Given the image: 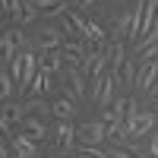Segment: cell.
<instances>
[{
    "label": "cell",
    "mask_w": 158,
    "mask_h": 158,
    "mask_svg": "<svg viewBox=\"0 0 158 158\" xmlns=\"http://www.w3.org/2000/svg\"><path fill=\"white\" fill-rule=\"evenodd\" d=\"M38 73H41V57H35L32 51H22V54L13 60V79H16L19 92H29Z\"/></svg>",
    "instance_id": "6da1fadb"
},
{
    "label": "cell",
    "mask_w": 158,
    "mask_h": 158,
    "mask_svg": "<svg viewBox=\"0 0 158 158\" xmlns=\"http://www.w3.org/2000/svg\"><path fill=\"white\" fill-rule=\"evenodd\" d=\"M76 139L82 146H101L108 139V123L104 120H85L82 127H76Z\"/></svg>",
    "instance_id": "7a4b0ae2"
},
{
    "label": "cell",
    "mask_w": 158,
    "mask_h": 158,
    "mask_svg": "<svg viewBox=\"0 0 158 158\" xmlns=\"http://www.w3.org/2000/svg\"><path fill=\"white\" fill-rule=\"evenodd\" d=\"M70 22L76 25V32H82V38L89 44H104V29L98 22H92V19H85V16H79L76 10H70Z\"/></svg>",
    "instance_id": "3957f363"
},
{
    "label": "cell",
    "mask_w": 158,
    "mask_h": 158,
    "mask_svg": "<svg viewBox=\"0 0 158 158\" xmlns=\"http://www.w3.org/2000/svg\"><path fill=\"white\" fill-rule=\"evenodd\" d=\"M63 44H67V32H63V29L44 25V29L38 32V48H41V51H60Z\"/></svg>",
    "instance_id": "277c9868"
},
{
    "label": "cell",
    "mask_w": 158,
    "mask_h": 158,
    "mask_svg": "<svg viewBox=\"0 0 158 158\" xmlns=\"http://www.w3.org/2000/svg\"><path fill=\"white\" fill-rule=\"evenodd\" d=\"M73 139H76V127H73L70 120H60L57 130H54V149H57L60 155L73 152Z\"/></svg>",
    "instance_id": "5b68a950"
},
{
    "label": "cell",
    "mask_w": 158,
    "mask_h": 158,
    "mask_svg": "<svg viewBox=\"0 0 158 158\" xmlns=\"http://www.w3.org/2000/svg\"><path fill=\"white\" fill-rule=\"evenodd\" d=\"M104 54H108V63H111L108 73L120 79V70H123V63H127V48H123V41H108V44H104Z\"/></svg>",
    "instance_id": "8992f818"
},
{
    "label": "cell",
    "mask_w": 158,
    "mask_h": 158,
    "mask_svg": "<svg viewBox=\"0 0 158 158\" xmlns=\"http://www.w3.org/2000/svg\"><path fill=\"white\" fill-rule=\"evenodd\" d=\"M114 89H117V76H101L98 82H95V104L98 108H111V101H114Z\"/></svg>",
    "instance_id": "52a82bcc"
},
{
    "label": "cell",
    "mask_w": 158,
    "mask_h": 158,
    "mask_svg": "<svg viewBox=\"0 0 158 158\" xmlns=\"http://www.w3.org/2000/svg\"><path fill=\"white\" fill-rule=\"evenodd\" d=\"M63 95L79 101L85 95V79H82V70H76V67H67V89H63Z\"/></svg>",
    "instance_id": "ba28073f"
},
{
    "label": "cell",
    "mask_w": 158,
    "mask_h": 158,
    "mask_svg": "<svg viewBox=\"0 0 158 158\" xmlns=\"http://www.w3.org/2000/svg\"><path fill=\"white\" fill-rule=\"evenodd\" d=\"M152 127H155V114H136V117L127 120V130H130V139H133V142L142 139Z\"/></svg>",
    "instance_id": "9c48e42d"
},
{
    "label": "cell",
    "mask_w": 158,
    "mask_h": 158,
    "mask_svg": "<svg viewBox=\"0 0 158 158\" xmlns=\"http://www.w3.org/2000/svg\"><path fill=\"white\" fill-rule=\"evenodd\" d=\"M22 130H25L22 136H29L32 142H41V139L48 136V127H44L41 117H25V120H22Z\"/></svg>",
    "instance_id": "30bf717a"
},
{
    "label": "cell",
    "mask_w": 158,
    "mask_h": 158,
    "mask_svg": "<svg viewBox=\"0 0 158 158\" xmlns=\"http://www.w3.org/2000/svg\"><path fill=\"white\" fill-rule=\"evenodd\" d=\"M63 57H67V67L82 70V60H85V44H79V41H67V44H63Z\"/></svg>",
    "instance_id": "8fae6325"
},
{
    "label": "cell",
    "mask_w": 158,
    "mask_h": 158,
    "mask_svg": "<svg viewBox=\"0 0 158 158\" xmlns=\"http://www.w3.org/2000/svg\"><path fill=\"white\" fill-rule=\"evenodd\" d=\"M10 142H13V152H16V158H35V152H38V142H32L29 136H10Z\"/></svg>",
    "instance_id": "7c38bea8"
},
{
    "label": "cell",
    "mask_w": 158,
    "mask_h": 158,
    "mask_svg": "<svg viewBox=\"0 0 158 158\" xmlns=\"http://www.w3.org/2000/svg\"><path fill=\"white\" fill-rule=\"evenodd\" d=\"M130 32H133V10H123L114 22V41H127Z\"/></svg>",
    "instance_id": "4fadbf2b"
},
{
    "label": "cell",
    "mask_w": 158,
    "mask_h": 158,
    "mask_svg": "<svg viewBox=\"0 0 158 158\" xmlns=\"http://www.w3.org/2000/svg\"><path fill=\"white\" fill-rule=\"evenodd\" d=\"M155 79H158V60L142 63L139 73H136V85H139V89H152V85H155Z\"/></svg>",
    "instance_id": "5bb4252c"
},
{
    "label": "cell",
    "mask_w": 158,
    "mask_h": 158,
    "mask_svg": "<svg viewBox=\"0 0 158 158\" xmlns=\"http://www.w3.org/2000/svg\"><path fill=\"white\" fill-rule=\"evenodd\" d=\"M63 67H67L63 48H60V51H44V54H41V70H48V73H60Z\"/></svg>",
    "instance_id": "9a60e30c"
},
{
    "label": "cell",
    "mask_w": 158,
    "mask_h": 158,
    "mask_svg": "<svg viewBox=\"0 0 158 158\" xmlns=\"http://www.w3.org/2000/svg\"><path fill=\"white\" fill-rule=\"evenodd\" d=\"M51 108H54L57 120H73V114H76V101H73V98H67V95H60L54 104H51Z\"/></svg>",
    "instance_id": "2e32d148"
},
{
    "label": "cell",
    "mask_w": 158,
    "mask_h": 158,
    "mask_svg": "<svg viewBox=\"0 0 158 158\" xmlns=\"http://www.w3.org/2000/svg\"><path fill=\"white\" fill-rule=\"evenodd\" d=\"M16 35H13V29H6L3 32V38H0V48H3V63H13V60H16L19 54H16Z\"/></svg>",
    "instance_id": "e0dca14e"
},
{
    "label": "cell",
    "mask_w": 158,
    "mask_h": 158,
    "mask_svg": "<svg viewBox=\"0 0 158 158\" xmlns=\"http://www.w3.org/2000/svg\"><path fill=\"white\" fill-rule=\"evenodd\" d=\"M51 89H54V82H51V73H48V70H41V73L35 76V82H32V89H29V92H32V98H41L44 92H51Z\"/></svg>",
    "instance_id": "ac0fdd59"
},
{
    "label": "cell",
    "mask_w": 158,
    "mask_h": 158,
    "mask_svg": "<svg viewBox=\"0 0 158 158\" xmlns=\"http://www.w3.org/2000/svg\"><path fill=\"white\" fill-rule=\"evenodd\" d=\"M13 89H16V79H13V76H10V70L3 67V70H0V98H3V101H10Z\"/></svg>",
    "instance_id": "d6986e66"
},
{
    "label": "cell",
    "mask_w": 158,
    "mask_h": 158,
    "mask_svg": "<svg viewBox=\"0 0 158 158\" xmlns=\"http://www.w3.org/2000/svg\"><path fill=\"white\" fill-rule=\"evenodd\" d=\"M38 19V3H32V0H29V3H22V13H19V25H29V22H35Z\"/></svg>",
    "instance_id": "ffe728a7"
},
{
    "label": "cell",
    "mask_w": 158,
    "mask_h": 158,
    "mask_svg": "<svg viewBox=\"0 0 158 158\" xmlns=\"http://www.w3.org/2000/svg\"><path fill=\"white\" fill-rule=\"evenodd\" d=\"M25 108H29L35 117H44V114H54V108H51L48 101H41V98H32L29 104H25Z\"/></svg>",
    "instance_id": "44dd1931"
},
{
    "label": "cell",
    "mask_w": 158,
    "mask_h": 158,
    "mask_svg": "<svg viewBox=\"0 0 158 158\" xmlns=\"http://www.w3.org/2000/svg\"><path fill=\"white\" fill-rule=\"evenodd\" d=\"M0 3H3V16L19 19V13H22V3H25V0H0Z\"/></svg>",
    "instance_id": "7402d4cb"
},
{
    "label": "cell",
    "mask_w": 158,
    "mask_h": 158,
    "mask_svg": "<svg viewBox=\"0 0 158 158\" xmlns=\"http://www.w3.org/2000/svg\"><path fill=\"white\" fill-rule=\"evenodd\" d=\"M3 108L10 111V117H13V120H25V111H29V108H25V104H3Z\"/></svg>",
    "instance_id": "603a6c76"
},
{
    "label": "cell",
    "mask_w": 158,
    "mask_h": 158,
    "mask_svg": "<svg viewBox=\"0 0 158 158\" xmlns=\"http://www.w3.org/2000/svg\"><path fill=\"white\" fill-rule=\"evenodd\" d=\"M120 76H123V82H133V85H136V67H133V60H127V63H123Z\"/></svg>",
    "instance_id": "cb8c5ba5"
},
{
    "label": "cell",
    "mask_w": 158,
    "mask_h": 158,
    "mask_svg": "<svg viewBox=\"0 0 158 158\" xmlns=\"http://www.w3.org/2000/svg\"><path fill=\"white\" fill-rule=\"evenodd\" d=\"M108 158H136V155L130 152V149H120V146H111V149H108Z\"/></svg>",
    "instance_id": "d4e9b609"
},
{
    "label": "cell",
    "mask_w": 158,
    "mask_h": 158,
    "mask_svg": "<svg viewBox=\"0 0 158 158\" xmlns=\"http://www.w3.org/2000/svg\"><path fill=\"white\" fill-rule=\"evenodd\" d=\"M158 57V44H152V48H146V51H139V63H149V60H155Z\"/></svg>",
    "instance_id": "484cf974"
},
{
    "label": "cell",
    "mask_w": 158,
    "mask_h": 158,
    "mask_svg": "<svg viewBox=\"0 0 158 158\" xmlns=\"http://www.w3.org/2000/svg\"><path fill=\"white\" fill-rule=\"evenodd\" d=\"M0 130H3V133L10 136V130H13V117H10V111L3 108V114H0Z\"/></svg>",
    "instance_id": "4316f807"
},
{
    "label": "cell",
    "mask_w": 158,
    "mask_h": 158,
    "mask_svg": "<svg viewBox=\"0 0 158 158\" xmlns=\"http://www.w3.org/2000/svg\"><path fill=\"white\" fill-rule=\"evenodd\" d=\"M0 158H16V152H10V142L0 146Z\"/></svg>",
    "instance_id": "83f0119b"
},
{
    "label": "cell",
    "mask_w": 158,
    "mask_h": 158,
    "mask_svg": "<svg viewBox=\"0 0 158 158\" xmlns=\"http://www.w3.org/2000/svg\"><path fill=\"white\" fill-rule=\"evenodd\" d=\"M32 3H38V10H41V13H44L48 6H54V3H57V0H32Z\"/></svg>",
    "instance_id": "f1b7e54d"
},
{
    "label": "cell",
    "mask_w": 158,
    "mask_h": 158,
    "mask_svg": "<svg viewBox=\"0 0 158 158\" xmlns=\"http://www.w3.org/2000/svg\"><path fill=\"white\" fill-rule=\"evenodd\" d=\"M92 3H95V0H73V10H76V6H82V10H85V6H92Z\"/></svg>",
    "instance_id": "f546056e"
},
{
    "label": "cell",
    "mask_w": 158,
    "mask_h": 158,
    "mask_svg": "<svg viewBox=\"0 0 158 158\" xmlns=\"http://www.w3.org/2000/svg\"><path fill=\"white\" fill-rule=\"evenodd\" d=\"M152 101H155V104H158V89H155V92H152Z\"/></svg>",
    "instance_id": "4dcf8cb0"
}]
</instances>
